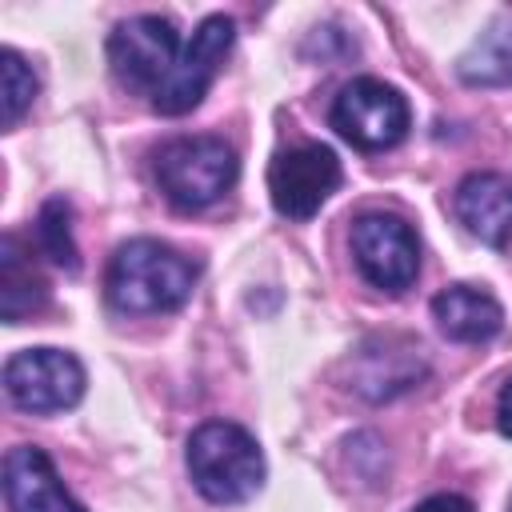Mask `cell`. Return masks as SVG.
Wrapping results in <instances>:
<instances>
[{"label": "cell", "instance_id": "obj_11", "mask_svg": "<svg viewBox=\"0 0 512 512\" xmlns=\"http://www.w3.org/2000/svg\"><path fill=\"white\" fill-rule=\"evenodd\" d=\"M460 224L488 248H504L512 240V180L500 172H472L460 180L452 200Z\"/></svg>", "mask_w": 512, "mask_h": 512}, {"label": "cell", "instance_id": "obj_17", "mask_svg": "<svg viewBox=\"0 0 512 512\" xmlns=\"http://www.w3.org/2000/svg\"><path fill=\"white\" fill-rule=\"evenodd\" d=\"M36 72L24 64V56L16 48L0 52V104H4V128H16L20 116L32 108L36 100Z\"/></svg>", "mask_w": 512, "mask_h": 512}, {"label": "cell", "instance_id": "obj_14", "mask_svg": "<svg viewBox=\"0 0 512 512\" xmlns=\"http://www.w3.org/2000/svg\"><path fill=\"white\" fill-rule=\"evenodd\" d=\"M388 344H392V340H388ZM420 376H424V360L416 356L412 344H404L400 352H388L384 360H380L376 344H364V348H360V364H356V372H352V388H356L360 396H368V400H388V396L408 392Z\"/></svg>", "mask_w": 512, "mask_h": 512}, {"label": "cell", "instance_id": "obj_8", "mask_svg": "<svg viewBox=\"0 0 512 512\" xmlns=\"http://www.w3.org/2000/svg\"><path fill=\"white\" fill-rule=\"evenodd\" d=\"M232 40H236V24L228 16H208L200 20V28L192 32V40L184 44L176 68L168 72V80L148 96V104L160 112V116H184L192 112L204 92L212 88L224 56L232 52Z\"/></svg>", "mask_w": 512, "mask_h": 512}, {"label": "cell", "instance_id": "obj_7", "mask_svg": "<svg viewBox=\"0 0 512 512\" xmlns=\"http://www.w3.org/2000/svg\"><path fill=\"white\" fill-rule=\"evenodd\" d=\"M352 256L372 288L404 292L420 276V240L404 216L364 212L352 224Z\"/></svg>", "mask_w": 512, "mask_h": 512}, {"label": "cell", "instance_id": "obj_10", "mask_svg": "<svg viewBox=\"0 0 512 512\" xmlns=\"http://www.w3.org/2000/svg\"><path fill=\"white\" fill-rule=\"evenodd\" d=\"M4 496L12 512H84V504L72 500L56 476L52 460L32 444H20L4 456Z\"/></svg>", "mask_w": 512, "mask_h": 512}, {"label": "cell", "instance_id": "obj_3", "mask_svg": "<svg viewBox=\"0 0 512 512\" xmlns=\"http://www.w3.org/2000/svg\"><path fill=\"white\" fill-rule=\"evenodd\" d=\"M240 176L232 144L220 136H176L156 152V184L180 212H200L216 204Z\"/></svg>", "mask_w": 512, "mask_h": 512}, {"label": "cell", "instance_id": "obj_16", "mask_svg": "<svg viewBox=\"0 0 512 512\" xmlns=\"http://www.w3.org/2000/svg\"><path fill=\"white\" fill-rule=\"evenodd\" d=\"M36 240H40L44 256L52 264H60L64 272H76L80 268V248H76V236H72V204L64 196H52V200L40 204Z\"/></svg>", "mask_w": 512, "mask_h": 512}, {"label": "cell", "instance_id": "obj_1", "mask_svg": "<svg viewBox=\"0 0 512 512\" xmlns=\"http://www.w3.org/2000/svg\"><path fill=\"white\" fill-rule=\"evenodd\" d=\"M192 284H196V264L172 244H160L152 236H136L120 244L104 280L112 308L132 316L180 308L192 296Z\"/></svg>", "mask_w": 512, "mask_h": 512}, {"label": "cell", "instance_id": "obj_12", "mask_svg": "<svg viewBox=\"0 0 512 512\" xmlns=\"http://www.w3.org/2000/svg\"><path fill=\"white\" fill-rule=\"evenodd\" d=\"M432 316L444 336L460 344H480L492 340L504 328V308L496 304L492 292L472 288V284H448L432 296Z\"/></svg>", "mask_w": 512, "mask_h": 512}, {"label": "cell", "instance_id": "obj_4", "mask_svg": "<svg viewBox=\"0 0 512 512\" xmlns=\"http://www.w3.org/2000/svg\"><path fill=\"white\" fill-rule=\"evenodd\" d=\"M328 120L352 148L384 152L408 136L412 112H408V100L400 88H392L376 76H356L332 100Z\"/></svg>", "mask_w": 512, "mask_h": 512}, {"label": "cell", "instance_id": "obj_15", "mask_svg": "<svg viewBox=\"0 0 512 512\" xmlns=\"http://www.w3.org/2000/svg\"><path fill=\"white\" fill-rule=\"evenodd\" d=\"M456 76L472 88H504L512 84V16L492 20L468 52L456 60Z\"/></svg>", "mask_w": 512, "mask_h": 512}, {"label": "cell", "instance_id": "obj_2", "mask_svg": "<svg viewBox=\"0 0 512 512\" xmlns=\"http://www.w3.org/2000/svg\"><path fill=\"white\" fill-rule=\"evenodd\" d=\"M188 476L204 500L240 504L264 484V452L248 428L208 420L188 436Z\"/></svg>", "mask_w": 512, "mask_h": 512}, {"label": "cell", "instance_id": "obj_13", "mask_svg": "<svg viewBox=\"0 0 512 512\" xmlns=\"http://www.w3.org/2000/svg\"><path fill=\"white\" fill-rule=\"evenodd\" d=\"M48 300V284L44 276L32 268V256L24 252L20 236H4L0 240V316L8 324H20L24 316H32L40 304Z\"/></svg>", "mask_w": 512, "mask_h": 512}, {"label": "cell", "instance_id": "obj_9", "mask_svg": "<svg viewBox=\"0 0 512 512\" xmlns=\"http://www.w3.org/2000/svg\"><path fill=\"white\" fill-rule=\"evenodd\" d=\"M340 160L324 144H300L272 160L268 168V196L280 216L308 220L320 212V204L340 188Z\"/></svg>", "mask_w": 512, "mask_h": 512}, {"label": "cell", "instance_id": "obj_19", "mask_svg": "<svg viewBox=\"0 0 512 512\" xmlns=\"http://www.w3.org/2000/svg\"><path fill=\"white\" fill-rule=\"evenodd\" d=\"M496 424H500V432L512 440V376L504 380V388H500V396H496Z\"/></svg>", "mask_w": 512, "mask_h": 512}, {"label": "cell", "instance_id": "obj_18", "mask_svg": "<svg viewBox=\"0 0 512 512\" xmlns=\"http://www.w3.org/2000/svg\"><path fill=\"white\" fill-rule=\"evenodd\" d=\"M412 512H476V508H472V500H464L456 492H436V496L420 500Z\"/></svg>", "mask_w": 512, "mask_h": 512}, {"label": "cell", "instance_id": "obj_5", "mask_svg": "<svg viewBox=\"0 0 512 512\" xmlns=\"http://www.w3.org/2000/svg\"><path fill=\"white\" fill-rule=\"evenodd\" d=\"M4 392L24 412H64L84 396V364L64 348H24L4 364Z\"/></svg>", "mask_w": 512, "mask_h": 512}, {"label": "cell", "instance_id": "obj_6", "mask_svg": "<svg viewBox=\"0 0 512 512\" xmlns=\"http://www.w3.org/2000/svg\"><path fill=\"white\" fill-rule=\"evenodd\" d=\"M184 44L172 20L164 16H132L124 24H116V32L108 36V68L124 88L136 92H156L168 72L176 68Z\"/></svg>", "mask_w": 512, "mask_h": 512}]
</instances>
